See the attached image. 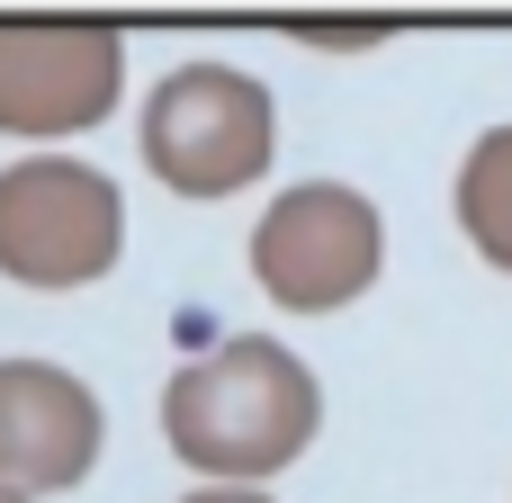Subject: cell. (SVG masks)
<instances>
[{
  "label": "cell",
  "mask_w": 512,
  "mask_h": 503,
  "mask_svg": "<svg viewBox=\"0 0 512 503\" xmlns=\"http://www.w3.org/2000/svg\"><path fill=\"white\" fill-rule=\"evenodd\" d=\"M315 432L324 387L270 333H234L162 387V441L180 468H198V486H270L315 450Z\"/></svg>",
  "instance_id": "obj_1"
},
{
  "label": "cell",
  "mask_w": 512,
  "mask_h": 503,
  "mask_svg": "<svg viewBox=\"0 0 512 503\" xmlns=\"http://www.w3.org/2000/svg\"><path fill=\"white\" fill-rule=\"evenodd\" d=\"M180 503H279L270 486H189Z\"/></svg>",
  "instance_id": "obj_8"
},
{
  "label": "cell",
  "mask_w": 512,
  "mask_h": 503,
  "mask_svg": "<svg viewBox=\"0 0 512 503\" xmlns=\"http://www.w3.org/2000/svg\"><path fill=\"white\" fill-rule=\"evenodd\" d=\"M126 90V36L108 18H0V135H90Z\"/></svg>",
  "instance_id": "obj_5"
},
{
  "label": "cell",
  "mask_w": 512,
  "mask_h": 503,
  "mask_svg": "<svg viewBox=\"0 0 512 503\" xmlns=\"http://www.w3.org/2000/svg\"><path fill=\"white\" fill-rule=\"evenodd\" d=\"M126 252V198L99 162H9L0 171V279L18 288H90Z\"/></svg>",
  "instance_id": "obj_4"
},
{
  "label": "cell",
  "mask_w": 512,
  "mask_h": 503,
  "mask_svg": "<svg viewBox=\"0 0 512 503\" xmlns=\"http://www.w3.org/2000/svg\"><path fill=\"white\" fill-rule=\"evenodd\" d=\"M387 225L351 180H297L261 207L252 225V279L288 315H342L378 288Z\"/></svg>",
  "instance_id": "obj_3"
},
{
  "label": "cell",
  "mask_w": 512,
  "mask_h": 503,
  "mask_svg": "<svg viewBox=\"0 0 512 503\" xmlns=\"http://www.w3.org/2000/svg\"><path fill=\"white\" fill-rule=\"evenodd\" d=\"M108 414L63 360H0V503L72 495L99 468Z\"/></svg>",
  "instance_id": "obj_6"
},
{
  "label": "cell",
  "mask_w": 512,
  "mask_h": 503,
  "mask_svg": "<svg viewBox=\"0 0 512 503\" xmlns=\"http://www.w3.org/2000/svg\"><path fill=\"white\" fill-rule=\"evenodd\" d=\"M459 234L477 243L486 270L512 279V126H486L459 162Z\"/></svg>",
  "instance_id": "obj_7"
},
{
  "label": "cell",
  "mask_w": 512,
  "mask_h": 503,
  "mask_svg": "<svg viewBox=\"0 0 512 503\" xmlns=\"http://www.w3.org/2000/svg\"><path fill=\"white\" fill-rule=\"evenodd\" d=\"M135 153L171 198H234L279 162V108L234 63H171L144 90Z\"/></svg>",
  "instance_id": "obj_2"
}]
</instances>
